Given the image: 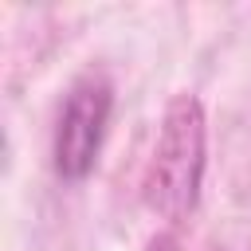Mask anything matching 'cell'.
Instances as JSON below:
<instances>
[{
    "label": "cell",
    "instance_id": "1",
    "mask_svg": "<svg viewBox=\"0 0 251 251\" xmlns=\"http://www.w3.org/2000/svg\"><path fill=\"white\" fill-rule=\"evenodd\" d=\"M204 176V106L192 94H176L165 110L153 165L145 176V200L165 220H184L196 208Z\"/></svg>",
    "mask_w": 251,
    "mask_h": 251
},
{
    "label": "cell",
    "instance_id": "2",
    "mask_svg": "<svg viewBox=\"0 0 251 251\" xmlns=\"http://www.w3.org/2000/svg\"><path fill=\"white\" fill-rule=\"evenodd\" d=\"M110 106H114V94L106 78L86 75L82 82L71 86L67 106L59 114V129H55V169L63 180H82L94 169V157L106 137Z\"/></svg>",
    "mask_w": 251,
    "mask_h": 251
}]
</instances>
